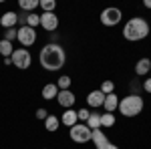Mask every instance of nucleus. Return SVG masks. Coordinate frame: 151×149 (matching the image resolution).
<instances>
[{
    "mask_svg": "<svg viewBox=\"0 0 151 149\" xmlns=\"http://www.w3.org/2000/svg\"><path fill=\"white\" fill-rule=\"evenodd\" d=\"M38 6H40L45 12H55L57 2H55V0H38Z\"/></svg>",
    "mask_w": 151,
    "mask_h": 149,
    "instance_id": "obj_24",
    "label": "nucleus"
},
{
    "mask_svg": "<svg viewBox=\"0 0 151 149\" xmlns=\"http://www.w3.org/2000/svg\"><path fill=\"white\" fill-rule=\"evenodd\" d=\"M26 26H30V28L40 26V14H36V12H28V14H26Z\"/></svg>",
    "mask_w": 151,
    "mask_h": 149,
    "instance_id": "obj_22",
    "label": "nucleus"
},
{
    "mask_svg": "<svg viewBox=\"0 0 151 149\" xmlns=\"http://www.w3.org/2000/svg\"><path fill=\"white\" fill-rule=\"evenodd\" d=\"M91 141L95 143V147H97V149H119L113 141H109V139H107V135H105L101 129H93Z\"/></svg>",
    "mask_w": 151,
    "mask_h": 149,
    "instance_id": "obj_8",
    "label": "nucleus"
},
{
    "mask_svg": "<svg viewBox=\"0 0 151 149\" xmlns=\"http://www.w3.org/2000/svg\"><path fill=\"white\" fill-rule=\"evenodd\" d=\"M70 83H73V81H70V77H67V75H63V77H60V79L57 81V87H58V91H69V89H70Z\"/></svg>",
    "mask_w": 151,
    "mask_h": 149,
    "instance_id": "obj_23",
    "label": "nucleus"
},
{
    "mask_svg": "<svg viewBox=\"0 0 151 149\" xmlns=\"http://www.w3.org/2000/svg\"><path fill=\"white\" fill-rule=\"evenodd\" d=\"M85 125L89 127L91 131H93V129H101V115H99V113H91Z\"/></svg>",
    "mask_w": 151,
    "mask_h": 149,
    "instance_id": "obj_20",
    "label": "nucleus"
},
{
    "mask_svg": "<svg viewBox=\"0 0 151 149\" xmlns=\"http://www.w3.org/2000/svg\"><path fill=\"white\" fill-rule=\"evenodd\" d=\"M149 73H151V71H149Z\"/></svg>",
    "mask_w": 151,
    "mask_h": 149,
    "instance_id": "obj_31",
    "label": "nucleus"
},
{
    "mask_svg": "<svg viewBox=\"0 0 151 149\" xmlns=\"http://www.w3.org/2000/svg\"><path fill=\"white\" fill-rule=\"evenodd\" d=\"M143 4H145V8H151V0H145Z\"/></svg>",
    "mask_w": 151,
    "mask_h": 149,
    "instance_id": "obj_30",
    "label": "nucleus"
},
{
    "mask_svg": "<svg viewBox=\"0 0 151 149\" xmlns=\"http://www.w3.org/2000/svg\"><path fill=\"white\" fill-rule=\"evenodd\" d=\"M149 71H151V60L147 57L139 58V60H137V65H135V75H137V77H145Z\"/></svg>",
    "mask_w": 151,
    "mask_h": 149,
    "instance_id": "obj_15",
    "label": "nucleus"
},
{
    "mask_svg": "<svg viewBox=\"0 0 151 149\" xmlns=\"http://www.w3.org/2000/svg\"><path fill=\"white\" fill-rule=\"evenodd\" d=\"M69 135H70V139H73L75 143H89L93 131L85 125V123H77V125H73L69 129Z\"/></svg>",
    "mask_w": 151,
    "mask_h": 149,
    "instance_id": "obj_4",
    "label": "nucleus"
},
{
    "mask_svg": "<svg viewBox=\"0 0 151 149\" xmlns=\"http://www.w3.org/2000/svg\"><path fill=\"white\" fill-rule=\"evenodd\" d=\"M14 38H16V28H6V30H4V40L12 42Z\"/></svg>",
    "mask_w": 151,
    "mask_h": 149,
    "instance_id": "obj_27",
    "label": "nucleus"
},
{
    "mask_svg": "<svg viewBox=\"0 0 151 149\" xmlns=\"http://www.w3.org/2000/svg\"><path fill=\"white\" fill-rule=\"evenodd\" d=\"M117 123V119H115V115L113 113H101V127H113Z\"/></svg>",
    "mask_w": 151,
    "mask_h": 149,
    "instance_id": "obj_21",
    "label": "nucleus"
},
{
    "mask_svg": "<svg viewBox=\"0 0 151 149\" xmlns=\"http://www.w3.org/2000/svg\"><path fill=\"white\" fill-rule=\"evenodd\" d=\"M18 6H20L22 12L28 14V12H35V8H38V0H20Z\"/></svg>",
    "mask_w": 151,
    "mask_h": 149,
    "instance_id": "obj_18",
    "label": "nucleus"
},
{
    "mask_svg": "<svg viewBox=\"0 0 151 149\" xmlns=\"http://www.w3.org/2000/svg\"><path fill=\"white\" fill-rule=\"evenodd\" d=\"M16 40L22 46H32L36 42V28H30V26L16 28Z\"/></svg>",
    "mask_w": 151,
    "mask_h": 149,
    "instance_id": "obj_6",
    "label": "nucleus"
},
{
    "mask_svg": "<svg viewBox=\"0 0 151 149\" xmlns=\"http://www.w3.org/2000/svg\"><path fill=\"white\" fill-rule=\"evenodd\" d=\"M121 18H123V12L119 8H115V6H109V8H105L101 12V22L105 26H117L121 22Z\"/></svg>",
    "mask_w": 151,
    "mask_h": 149,
    "instance_id": "obj_7",
    "label": "nucleus"
},
{
    "mask_svg": "<svg viewBox=\"0 0 151 149\" xmlns=\"http://www.w3.org/2000/svg\"><path fill=\"white\" fill-rule=\"evenodd\" d=\"M149 30H151L149 22L145 18L135 16V18H129V22H125V26H123V36L127 38L129 42H137V40H143L145 36L149 35Z\"/></svg>",
    "mask_w": 151,
    "mask_h": 149,
    "instance_id": "obj_2",
    "label": "nucleus"
},
{
    "mask_svg": "<svg viewBox=\"0 0 151 149\" xmlns=\"http://www.w3.org/2000/svg\"><path fill=\"white\" fill-rule=\"evenodd\" d=\"M47 117H48V111L45 109V107H38V109H36V119H40V121H45Z\"/></svg>",
    "mask_w": 151,
    "mask_h": 149,
    "instance_id": "obj_28",
    "label": "nucleus"
},
{
    "mask_svg": "<svg viewBox=\"0 0 151 149\" xmlns=\"http://www.w3.org/2000/svg\"><path fill=\"white\" fill-rule=\"evenodd\" d=\"M141 87H143V91H145V93H151V77H147V79L143 81Z\"/></svg>",
    "mask_w": 151,
    "mask_h": 149,
    "instance_id": "obj_29",
    "label": "nucleus"
},
{
    "mask_svg": "<svg viewBox=\"0 0 151 149\" xmlns=\"http://www.w3.org/2000/svg\"><path fill=\"white\" fill-rule=\"evenodd\" d=\"M12 53H14V46H12V42H8V40H0V55L4 58H10L12 57Z\"/></svg>",
    "mask_w": 151,
    "mask_h": 149,
    "instance_id": "obj_19",
    "label": "nucleus"
},
{
    "mask_svg": "<svg viewBox=\"0 0 151 149\" xmlns=\"http://www.w3.org/2000/svg\"><path fill=\"white\" fill-rule=\"evenodd\" d=\"M38 63H40V67L45 71H50V73H55V71H60L65 67V63H67V53H65V48L57 42H48L40 48V53H38Z\"/></svg>",
    "mask_w": 151,
    "mask_h": 149,
    "instance_id": "obj_1",
    "label": "nucleus"
},
{
    "mask_svg": "<svg viewBox=\"0 0 151 149\" xmlns=\"http://www.w3.org/2000/svg\"><path fill=\"white\" fill-rule=\"evenodd\" d=\"M105 103V95L101 93V89H97V91H91L87 95V105L89 107H93V109H99V107H103Z\"/></svg>",
    "mask_w": 151,
    "mask_h": 149,
    "instance_id": "obj_11",
    "label": "nucleus"
},
{
    "mask_svg": "<svg viewBox=\"0 0 151 149\" xmlns=\"http://www.w3.org/2000/svg\"><path fill=\"white\" fill-rule=\"evenodd\" d=\"M10 60H12V65H14L16 69L26 71L28 67H30V63H32V57H30L28 48H14Z\"/></svg>",
    "mask_w": 151,
    "mask_h": 149,
    "instance_id": "obj_5",
    "label": "nucleus"
},
{
    "mask_svg": "<svg viewBox=\"0 0 151 149\" xmlns=\"http://www.w3.org/2000/svg\"><path fill=\"white\" fill-rule=\"evenodd\" d=\"M60 123L65 127H73V125H77L79 123V117H77V111L75 109H65V113L60 115Z\"/></svg>",
    "mask_w": 151,
    "mask_h": 149,
    "instance_id": "obj_13",
    "label": "nucleus"
},
{
    "mask_svg": "<svg viewBox=\"0 0 151 149\" xmlns=\"http://www.w3.org/2000/svg\"><path fill=\"white\" fill-rule=\"evenodd\" d=\"M89 115H91L89 109H79V111H77V117H79V121H81V123H87Z\"/></svg>",
    "mask_w": 151,
    "mask_h": 149,
    "instance_id": "obj_26",
    "label": "nucleus"
},
{
    "mask_svg": "<svg viewBox=\"0 0 151 149\" xmlns=\"http://www.w3.org/2000/svg\"><path fill=\"white\" fill-rule=\"evenodd\" d=\"M75 101H77V97H75V93L70 91H58L57 95V103L63 107V109H73V105H75Z\"/></svg>",
    "mask_w": 151,
    "mask_h": 149,
    "instance_id": "obj_10",
    "label": "nucleus"
},
{
    "mask_svg": "<svg viewBox=\"0 0 151 149\" xmlns=\"http://www.w3.org/2000/svg\"><path fill=\"white\" fill-rule=\"evenodd\" d=\"M40 26H42L47 32H55L58 28V16L55 12H42V14H40Z\"/></svg>",
    "mask_w": 151,
    "mask_h": 149,
    "instance_id": "obj_9",
    "label": "nucleus"
},
{
    "mask_svg": "<svg viewBox=\"0 0 151 149\" xmlns=\"http://www.w3.org/2000/svg\"><path fill=\"white\" fill-rule=\"evenodd\" d=\"M57 95H58L57 83H48V85H45V87H42V99L50 101V99H57Z\"/></svg>",
    "mask_w": 151,
    "mask_h": 149,
    "instance_id": "obj_16",
    "label": "nucleus"
},
{
    "mask_svg": "<svg viewBox=\"0 0 151 149\" xmlns=\"http://www.w3.org/2000/svg\"><path fill=\"white\" fill-rule=\"evenodd\" d=\"M117 107H119V97H117L115 93H111V95H105V103H103L105 113H115Z\"/></svg>",
    "mask_w": 151,
    "mask_h": 149,
    "instance_id": "obj_14",
    "label": "nucleus"
},
{
    "mask_svg": "<svg viewBox=\"0 0 151 149\" xmlns=\"http://www.w3.org/2000/svg\"><path fill=\"white\" fill-rule=\"evenodd\" d=\"M149 26H151V24H149Z\"/></svg>",
    "mask_w": 151,
    "mask_h": 149,
    "instance_id": "obj_32",
    "label": "nucleus"
},
{
    "mask_svg": "<svg viewBox=\"0 0 151 149\" xmlns=\"http://www.w3.org/2000/svg\"><path fill=\"white\" fill-rule=\"evenodd\" d=\"M143 107H145V101H143V97H141L139 93H131L127 97H123V99H119V113L123 115V117H137V115L143 111Z\"/></svg>",
    "mask_w": 151,
    "mask_h": 149,
    "instance_id": "obj_3",
    "label": "nucleus"
},
{
    "mask_svg": "<svg viewBox=\"0 0 151 149\" xmlns=\"http://www.w3.org/2000/svg\"><path fill=\"white\" fill-rule=\"evenodd\" d=\"M58 125H60V119L55 117V115H48L47 119H45V129L50 131V133H55V131L58 129Z\"/></svg>",
    "mask_w": 151,
    "mask_h": 149,
    "instance_id": "obj_17",
    "label": "nucleus"
},
{
    "mask_svg": "<svg viewBox=\"0 0 151 149\" xmlns=\"http://www.w3.org/2000/svg\"><path fill=\"white\" fill-rule=\"evenodd\" d=\"M101 93H103V95H111V93H115V81H103V85H101Z\"/></svg>",
    "mask_w": 151,
    "mask_h": 149,
    "instance_id": "obj_25",
    "label": "nucleus"
},
{
    "mask_svg": "<svg viewBox=\"0 0 151 149\" xmlns=\"http://www.w3.org/2000/svg\"><path fill=\"white\" fill-rule=\"evenodd\" d=\"M16 22H18V16H16V12H12V10L4 12V14L0 16V26H2L4 30H6V28H14Z\"/></svg>",
    "mask_w": 151,
    "mask_h": 149,
    "instance_id": "obj_12",
    "label": "nucleus"
}]
</instances>
